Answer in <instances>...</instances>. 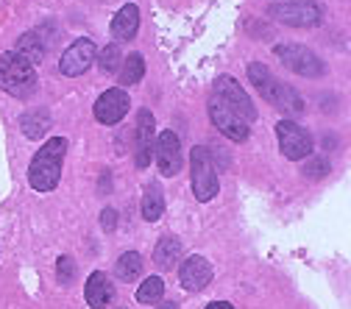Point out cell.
<instances>
[{"label":"cell","instance_id":"obj_11","mask_svg":"<svg viewBox=\"0 0 351 309\" xmlns=\"http://www.w3.org/2000/svg\"><path fill=\"white\" fill-rule=\"evenodd\" d=\"M131 109V101H128V92L125 90H106L98 101H95V120L104 123V125H117Z\"/></svg>","mask_w":351,"mask_h":309},{"label":"cell","instance_id":"obj_30","mask_svg":"<svg viewBox=\"0 0 351 309\" xmlns=\"http://www.w3.org/2000/svg\"><path fill=\"white\" fill-rule=\"evenodd\" d=\"M156 309H176V304H173V301H165V304H159Z\"/></svg>","mask_w":351,"mask_h":309},{"label":"cell","instance_id":"obj_18","mask_svg":"<svg viewBox=\"0 0 351 309\" xmlns=\"http://www.w3.org/2000/svg\"><path fill=\"white\" fill-rule=\"evenodd\" d=\"M271 103L276 106V109H282L285 114H304V98L293 90V86H287V84H282V81H276V90H274V95H271Z\"/></svg>","mask_w":351,"mask_h":309},{"label":"cell","instance_id":"obj_5","mask_svg":"<svg viewBox=\"0 0 351 309\" xmlns=\"http://www.w3.org/2000/svg\"><path fill=\"white\" fill-rule=\"evenodd\" d=\"M276 56L279 62L293 70L295 75H304V78H318L326 73V64L304 45H295V42H285V45H276Z\"/></svg>","mask_w":351,"mask_h":309},{"label":"cell","instance_id":"obj_22","mask_svg":"<svg viewBox=\"0 0 351 309\" xmlns=\"http://www.w3.org/2000/svg\"><path fill=\"white\" fill-rule=\"evenodd\" d=\"M165 212V195H162V187L156 182H151L143 193V217L148 220V223H154V220H159Z\"/></svg>","mask_w":351,"mask_h":309},{"label":"cell","instance_id":"obj_17","mask_svg":"<svg viewBox=\"0 0 351 309\" xmlns=\"http://www.w3.org/2000/svg\"><path fill=\"white\" fill-rule=\"evenodd\" d=\"M45 51H48V45L42 42V31H28V34H23V36L17 39V45H14V53H17L23 62H28L31 67H36L42 59H45Z\"/></svg>","mask_w":351,"mask_h":309},{"label":"cell","instance_id":"obj_8","mask_svg":"<svg viewBox=\"0 0 351 309\" xmlns=\"http://www.w3.org/2000/svg\"><path fill=\"white\" fill-rule=\"evenodd\" d=\"M209 120H212V125L221 131L223 137H229L232 143H245L248 140V134H251V125L240 117V114H234L221 98H209Z\"/></svg>","mask_w":351,"mask_h":309},{"label":"cell","instance_id":"obj_26","mask_svg":"<svg viewBox=\"0 0 351 309\" xmlns=\"http://www.w3.org/2000/svg\"><path fill=\"white\" fill-rule=\"evenodd\" d=\"M329 170H332V164L326 156H306V164H304L306 179H326Z\"/></svg>","mask_w":351,"mask_h":309},{"label":"cell","instance_id":"obj_7","mask_svg":"<svg viewBox=\"0 0 351 309\" xmlns=\"http://www.w3.org/2000/svg\"><path fill=\"white\" fill-rule=\"evenodd\" d=\"M212 95H215V98H221V101H223L234 114H240L248 125L256 120V109H254V103H251V95L237 84V78H232V75H221V78L215 81V86H212Z\"/></svg>","mask_w":351,"mask_h":309},{"label":"cell","instance_id":"obj_4","mask_svg":"<svg viewBox=\"0 0 351 309\" xmlns=\"http://www.w3.org/2000/svg\"><path fill=\"white\" fill-rule=\"evenodd\" d=\"M190 175H193V193L204 203L212 201L217 195V190H221V184H217V170L204 145H195L190 151Z\"/></svg>","mask_w":351,"mask_h":309},{"label":"cell","instance_id":"obj_13","mask_svg":"<svg viewBox=\"0 0 351 309\" xmlns=\"http://www.w3.org/2000/svg\"><path fill=\"white\" fill-rule=\"evenodd\" d=\"M154 143H156V125H154V114L148 109H140L137 117V151H134V162L140 170H145L154 159Z\"/></svg>","mask_w":351,"mask_h":309},{"label":"cell","instance_id":"obj_12","mask_svg":"<svg viewBox=\"0 0 351 309\" xmlns=\"http://www.w3.org/2000/svg\"><path fill=\"white\" fill-rule=\"evenodd\" d=\"M212 276H215V271H212V264L204 259V256H187L184 259V264L179 268V284L184 287V290H190V293H198V290H204L209 282H212Z\"/></svg>","mask_w":351,"mask_h":309},{"label":"cell","instance_id":"obj_6","mask_svg":"<svg viewBox=\"0 0 351 309\" xmlns=\"http://www.w3.org/2000/svg\"><path fill=\"white\" fill-rule=\"evenodd\" d=\"M276 137H279V148L282 153L290 159V162H301L306 156H313V137L310 131H306L304 125H298L295 120H282L276 123Z\"/></svg>","mask_w":351,"mask_h":309},{"label":"cell","instance_id":"obj_25","mask_svg":"<svg viewBox=\"0 0 351 309\" xmlns=\"http://www.w3.org/2000/svg\"><path fill=\"white\" fill-rule=\"evenodd\" d=\"M98 64H101V70H104L106 75H114V73L120 70V64H123V51H120L117 42H114V45H106V48L98 53Z\"/></svg>","mask_w":351,"mask_h":309},{"label":"cell","instance_id":"obj_31","mask_svg":"<svg viewBox=\"0 0 351 309\" xmlns=\"http://www.w3.org/2000/svg\"><path fill=\"white\" fill-rule=\"evenodd\" d=\"M120 309H125V306H120Z\"/></svg>","mask_w":351,"mask_h":309},{"label":"cell","instance_id":"obj_24","mask_svg":"<svg viewBox=\"0 0 351 309\" xmlns=\"http://www.w3.org/2000/svg\"><path fill=\"white\" fill-rule=\"evenodd\" d=\"M162 295H165V282H162V276H148V279L140 284V290H137V301H140V304H156V301H162Z\"/></svg>","mask_w":351,"mask_h":309},{"label":"cell","instance_id":"obj_29","mask_svg":"<svg viewBox=\"0 0 351 309\" xmlns=\"http://www.w3.org/2000/svg\"><path fill=\"white\" fill-rule=\"evenodd\" d=\"M204 309H234L229 301H212V304H206Z\"/></svg>","mask_w":351,"mask_h":309},{"label":"cell","instance_id":"obj_21","mask_svg":"<svg viewBox=\"0 0 351 309\" xmlns=\"http://www.w3.org/2000/svg\"><path fill=\"white\" fill-rule=\"evenodd\" d=\"M140 273H143V256L137 251H125L123 256H117L114 276L120 282H134V279H140Z\"/></svg>","mask_w":351,"mask_h":309},{"label":"cell","instance_id":"obj_19","mask_svg":"<svg viewBox=\"0 0 351 309\" xmlns=\"http://www.w3.org/2000/svg\"><path fill=\"white\" fill-rule=\"evenodd\" d=\"M248 78H251V84H254V90H259V95L271 103V95H274V90H276V81H279V78H276L265 64H259V62H251V64H248Z\"/></svg>","mask_w":351,"mask_h":309},{"label":"cell","instance_id":"obj_2","mask_svg":"<svg viewBox=\"0 0 351 309\" xmlns=\"http://www.w3.org/2000/svg\"><path fill=\"white\" fill-rule=\"evenodd\" d=\"M0 90L14 98H31L36 92V73L14 51L0 53Z\"/></svg>","mask_w":351,"mask_h":309},{"label":"cell","instance_id":"obj_14","mask_svg":"<svg viewBox=\"0 0 351 309\" xmlns=\"http://www.w3.org/2000/svg\"><path fill=\"white\" fill-rule=\"evenodd\" d=\"M182 254H184L182 240L176 234H165V237H159V243L154 248V264L159 271H173V268H179Z\"/></svg>","mask_w":351,"mask_h":309},{"label":"cell","instance_id":"obj_20","mask_svg":"<svg viewBox=\"0 0 351 309\" xmlns=\"http://www.w3.org/2000/svg\"><path fill=\"white\" fill-rule=\"evenodd\" d=\"M20 128H23V134H25L28 140L45 137L48 128H51V114H48V109H36V112L23 114V117H20Z\"/></svg>","mask_w":351,"mask_h":309},{"label":"cell","instance_id":"obj_16","mask_svg":"<svg viewBox=\"0 0 351 309\" xmlns=\"http://www.w3.org/2000/svg\"><path fill=\"white\" fill-rule=\"evenodd\" d=\"M112 295H114V290H112V282H109L106 273L95 271L90 279H86L84 298H86V304H90L93 309H106L109 301H112Z\"/></svg>","mask_w":351,"mask_h":309},{"label":"cell","instance_id":"obj_28","mask_svg":"<svg viewBox=\"0 0 351 309\" xmlns=\"http://www.w3.org/2000/svg\"><path fill=\"white\" fill-rule=\"evenodd\" d=\"M101 223H104V232H114V226H117V212H114V209H104V212H101Z\"/></svg>","mask_w":351,"mask_h":309},{"label":"cell","instance_id":"obj_27","mask_svg":"<svg viewBox=\"0 0 351 309\" xmlns=\"http://www.w3.org/2000/svg\"><path fill=\"white\" fill-rule=\"evenodd\" d=\"M75 279V262L70 256H62L59 259V282L62 284H70Z\"/></svg>","mask_w":351,"mask_h":309},{"label":"cell","instance_id":"obj_10","mask_svg":"<svg viewBox=\"0 0 351 309\" xmlns=\"http://www.w3.org/2000/svg\"><path fill=\"white\" fill-rule=\"evenodd\" d=\"M154 156H156V164H159V173L165 179L176 175L184 164V156H182V145H179V137L173 131H162L156 134V143H154Z\"/></svg>","mask_w":351,"mask_h":309},{"label":"cell","instance_id":"obj_3","mask_svg":"<svg viewBox=\"0 0 351 309\" xmlns=\"http://www.w3.org/2000/svg\"><path fill=\"white\" fill-rule=\"evenodd\" d=\"M268 14L276 23L290 28H313V25H321L324 20V9L315 0H285V3H274Z\"/></svg>","mask_w":351,"mask_h":309},{"label":"cell","instance_id":"obj_9","mask_svg":"<svg viewBox=\"0 0 351 309\" xmlns=\"http://www.w3.org/2000/svg\"><path fill=\"white\" fill-rule=\"evenodd\" d=\"M93 62H95V42L86 39V36H81V39H75L73 45L62 53L59 70H62V75L75 78V75H84L86 70H90Z\"/></svg>","mask_w":351,"mask_h":309},{"label":"cell","instance_id":"obj_1","mask_svg":"<svg viewBox=\"0 0 351 309\" xmlns=\"http://www.w3.org/2000/svg\"><path fill=\"white\" fill-rule=\"evenodd\" d=\"M67 153V140L64 137H53L51 143H45L36 156L28 164V184L36 193H51L59 187L62 179V162Z\"/></svg>","mask_w":351,"mask_h":309},{"label":"cell","instance_id":"obj_23","mask_svg":"<svg viewBox=\"0 0 351 309\" xmlns=\"http://www.w3.org/2000/svg\"><path fill=\"white\" fill-rule=\"evenodd\" d=\"M143 75H145V59H143L140 53H131V56L120 64V70H117V78H120V84H123V86L140 84V81H143Z\"/></svg>","mask_w":351,"mask_h":309},{"label":"cell","instance_id":"obj_15","mask_svg":"<svg viewBox=\"0 0 351 309\" xmlns=\"http://www.w3.org/2000/svg\"><path fill=\"white\" fill-rule=\"evenodd\" d=\"M140 31V6L134 3H125L114 17H112V36L117 42H128L134 39Z\"/></svg>","mask_w":351,"mask_h":309}]
</instances>
